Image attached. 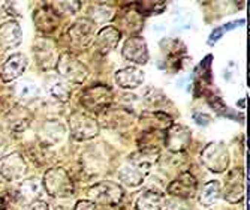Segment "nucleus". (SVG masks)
<instances>
[{
	"label": "nucleus",
	"instance_id": "obj_1",
	"mask_svg": "<svg viewBox=\"0 0 250 210\" xmlns=\"http://www.w3.org/2000/svg\"><path fill=\"white\" fill-rule=\"evenodd\" d=\"M42 188L53 200L74 195V182L63 168H50L45 171Z\"/></svg>",
	"mask_w": 250,
	"mask_h": 210
},
{
	"label": "nucleus",
	"instance_id": "obj_2",
	"mask_svg": "<svg viewBox=\"0 0 250 210\" xmlns=\"http://www.w3.org/2000/svg\"><path fill=\"white\" fill-rule=\"evenodd\" d=\"M87 195H88V201H92L93 204L112 207L122 203L125 197V191L119 183L104 180V182H99L93 186H90Z\"/></svg>",
	"mask_w": 250,
	"mask_h": 210
},
{
	"label": "nucleus",
	"instance_id": "obj_3",
	"mask_svg": "<svg viewBox=\"0 0 250 210\" xmlns=\"http://www.w3.org/2000/svg\"><path fill=\"white\" fill-rule=\"evenodd\" d=\"M56 69L60 78H63L67 83L81 84L88 77L87 66L80 62L72 53H63L57 57Z\"/></svg>",
	"mask_w": 250,
	"mask_h": 210
},
{
	"label": "nucleus",
	"instance_id": "obj_4",
	"mask_svg": "<svg viewBox=\"0 0 250 210\" xmlns=\"http://www.w3.org/2000/svg\"><path fill=\"white\" fill-rule=\"evenodd\" d=\"M201 161L211 173H223L229 167V152L223 143L214 141L201 152Z\"/></svg>",
	"mask_w": 250,
	"mask_h": 210
},
{
	"label": "nucleus",
	"instance_id": "obj_5",
	"mask_svg": "<svg viewBox=\"0 0 250 210\" xmlns=\"http://www.w3.org/2000/svg\"><path fill=\"white\" fill-rule=\"evenodd\" d=\"M66 39L69 48L74 51H84L93 39V23L88 18H80L67 29Z\"/></svg>",
	"mask_w": 250,
	"mask_h": 210
},
{
	"label": "nucleus",
	"instance_id": "obj_6",
	"mask_svg": "<svg viewBox=\"0 0 250 210\" xmlns=\"http://www.w3.org/2000/svg\"><path fill=\"white\" fill-rule=\"evenodd\" d=\"M81 105L93 113H101L112 102V90L104 84H95L84 90L81 95Z\"/></svg>",
	"mask_w": 250,
	"mask_h": 210
},
{
	"label": "nucleus",
	"instance_id": "obj_7",
	"mask_svg": "<svg viewBox=\"0 0 250 210\" xmlns=\"http://www.w3.org/2000/svg\"><path fill=\"white\" fill-rule=\"evenodd\" d=\"M71 134L78 141L92 140L99 134V123L85 113H72L69 117Z\"/></svg>",
	"mask_w": 250,
	"mask_h": 210
},
{
	"label": "nucleus",
	"instance_id": "obj_8",
	"mask_svg": "<svg viewBox=\"0 0 250 210\" xmlns=\"http://www.w3.org/2000/svg\"><path fill=\"white\" fill-rule=\"evenodd\" d=\"M167 191L174 198H190L198 191V180L189 171H183L168 185Z\"/></svg>",
	"mask_w": 250,
	"mask_h": 210
},
{
	"label": "nucleus",
	"instance_id": "obj_9",
	"mask_svg": "<svg viewBox=\"0 0 250 210\" xmlns=\"http://www.w3.org/2000/svg\"><path fill=\"white\" fill-rule=\"evenodd\" d=\"M122 54L126 60L136 65H146L150 57L147 42L141 36H130L129 39H126L122 48Z\"/></svg>",
	"mask_w": 250,
	"mask_h": 210
},
{
	"label": "nucleus",
	"instance_id": "obj_10",
	"mask_svg": "<svg viewBox=\"0 0 250 210\" xmlns=\"http://www.w3.org/2000/svg\"><path fill=\"white\" fill-rule=\"evenodd\" d=\"M190 140H192V135H190L189 128L172 123L167 129V134H165V146L172 153H180V152H185V149L190 144Z\"/></svg>",
	"mask_w": 250,
	"mask_h": 210
},
{
	"label": "nucleus",
	"instance_id": "obj_11",
	"mask_svg": "<svg viewBox=\"0 0 250 210\" xmlns=\"http://www.w3.org/2000/svg\"><path fill=\"white\" fill-rule=\"evenodd\" d=\"M135 120V114L127 108L108 107L101 114V125L105 128H125Z\"/></svg>",
	"mask_w": 250,
	"mask_h": 210
},
{
	"label": "nucleus",
	"instance_id": "obj_12",
	"mask_svg": "<svg viewBox=\"0 0 250 210\" xmlns=\"http://www.w3.org/2000/svg\"><path fill=\"white\" fill-rule=\"evenodd\" d=\"M27 57L22 53H15L6 59L5 63L0 65V78L5 83L14 81L18 77L24 74L26 68H27Z\"/></svg>",
	"mask_w": 250,
	"mask_h": 210
},
{
	"label": "nucleus",
	"instance_id": "obj_13",
	"mask_svg": "<svg viewBox=\"0 0 250 210\" xmlns=\"http://www.w3.org/2000/svg\"><path fill=\"white\" fill-rule=\"evenodd\" d=\"M26 168H27L26 159L15 152L3 159L2 165H0V174L8 182H15L26 174Z\"/></svg>",
	"mask_w": 250,
	"mask_h": 210
},
{
	"label": "nucleus",
	"instance_id": "obj_14",
	"mask_svg": "<svg viewBox=\"0 0 250 210\" xmlns=\"http://www.w3.org/2000/svg\"><path fill=\"white\" fill-rule=\"evenodd\" d=\"M33 53H35L38 65L42 69H50L57 62L56 47L48 39H38L33 45Z\"/></svg>",
	"mask_w": 250,
	"mask_h": 210
},
{
	"label": "nucleus",
	"instance_id": "obj_15",
	"mask_svg": "<svg viewBox=\"0 0 250 210\" xmlns=\"http://www.w3.org/2000/svg\"><path fill=\"white\" fill-rule=\"evenodd\" d=\"M22 32L17 21H5L0 24V48L14 50L21 44Z\"/></svg>",
	"mask_w": 250,
	"mask_h": 210
},
{
	"label": "nucleus",
	"instance_id": "obj_16",
	"mask_svg": "<svg viewBox=\"0 0 250 210\" xmlns=\"http://www.w3.org/2000/svg\"><path fill=\"white\" fill-rule=\"evenodd\" d=\"M33 20H35L36 27L43 33H53L60 23V18L51 5H43L42 8H39L35 12Z\"/></svg>",
	"mask_w": 250,
	"mask_h": 210
},
{
	"label": "nucleus",
	"instance_id": "obj_17",
	"mask_svg": "<svg viewBox=\"0 0 250 210\" xmlns=\"http://www.w3.org/2000/svg\"><path fill=\"white\" fill-rule=\"evenodd\" d=\"M114 80L119 87L125 90H132V89L140 87L144 83V72L135 66H127L123 69H119L114 75Z\"/></svg>",
	"mask_w": 250,
	"mask_h": 210
},
{
	"label": "nucleus",
	"instance_id": "obj_18",
	"mask_svg": "<svg viewBox=\"0 0 250 210\" xmlns=\"http://www.w3.org/2000/svg\"><path fill=\"white\" fill-rule=\"evenodd\" d=\"M120 38L122 33L114 26H105L98 32L95 38V45L101 54H108L111 50H114L117 47Z\"/></svg>",
	"mask_w": 250,
	"mask_h": 210
},
{
	"label": "nucleus",
	"instance_id": "obj_19",
	"mask_svg": "<svg viewBox=\"0 0 250 210\" xmlns=\"http://www.w3.org/2000/svg\"><path fill=\"white\" fill-rule=\"evenodd\" d=\"M45 89H47L48 95L59 102H66L71 98V93H72L69 83L60 78L59 75L47 77V80H45Z\"/></svg>",
	"mask_w": 250,
	"mask_h": 210
},
{
	"label": "nucleus",
	"instance_id": "obj_20",
	"mask_svg": "<svg viewBox=\"0 0 250 210\" xmlns=\"http://www.w3.org/2000/svg\"><path fill=\"white\" fill-rule=\"evenodd\" d=\"M165 203L164 194L159 191L147 189L141 192L135 200V210H162Z\"/></svg>",
	"mask_w": 250,
	"mask_h": 210
},
{
	"label": "nucleus",
	"instance_id": "obj_21",
	"mask_svg": "<svg viewBox=\"0 0 250 210\" xmlns=\"http://www.w3.org/2000/svg\"><path fill=\"white\" fill-rule=\"evenodd\" d=\"M159 158H161V152H159V149H140L138 153L130 156L129 162L147 176V173L156 164Z\"/></svg>",
	"mask_w": 250,
	"mask_h": 210
},
{
	"label": "nucleus",
	"instance_id": "obj_22",
	"mask_svg": "<svg viewBox=\"0 0 250 210\" xmlns=\"http://www.w3.org/2000/svg\"><path fill=\"white\" fill-rule=\"evenodd\" d=\"M141 122L144 125H147V128L150 131H161V129H168L172 125V119L171 116H168L167 113L156 110V111H148L144 113L141 116Z\"/></svg>",
	"mask_w": 250,
	"mask_h": 210
},
{
	"label": "nucleus",
	"instance_id": "obj_23",
	"mask_svg": "<svg viewBox=\"0 0 250 210\" xmlns=\"http://www.w3.org/2000/svg\"><path fill=\"white\" fill-rule=\"evenodd\" d=\"M14 93L21 102H33L41 95V87L32 80H21L15 84Z\"/></svg>",
	"mask_w": 250,
	"mask_h": 210
},
{
	"label": "nucleus",
	"instance_id": "obj_24",
	"mask_svg": "<svg viewBox=\"0 0 250 210\" xmlns=\"http://www.w3.org/2000/svg\"><path fill=\"white\" fill-rule=\"evenodd\" d=\"M244 198V176L241 171H235L232 174V180L226 186L225 200L228 203L237 204Z\"/></svg>",
	"mask_w": 250,
	"mask_h": 210
},
{
	"label": "nucleus",
	"instance_id": "obj_25",
	"mask_svg": "<svg viewBox=\"0 0 250 210\" xmlns=\"http://www.w3.org/2000/svg\"><path fill=\"white\" fill-rule=\"evenodd\" d=\"M42 182L38 179H27L24 182H21L17 188L18 195L22 198V201H35L39 200L42 194Z\"/></svg>",
	"mask_w": 250,
	"mask_h": 210
},
{
	"label": "nucleus",
	"instance_id": "obj_26",
	"mask_svg": "<svg viewBox=\"0 0 250 210\" xmlns=\"http://www.w3.org/2000/svg\"><path fill=\"white\" fill-rule=\"evenodd\" d=\"M119 179L126 185L129 188H136V186H141L144 183V179H146V174L138 170L135 165H132L130 162L126 164L125 167L120 168L119 171Z\"/></svg>",
	"mask_w": 250,
	"mask_h": 210
},
{
	"label": "nucleus",
	"instance_id": "obj_27",
	"mask_svg": "<svg viewBox=\"0 0 250 210\" xmlns=\"http://www.w3.org/2000/svg\"><path fill=\"white\" fill-rule=\"evenodd\" d=\"M220 194H222V185H220V182L211 180V182H208V183H206V185L202 186L198 200H199V203L202 206L208 207V206H211L214 201H217L220 198Z\"/></svg>",
	"mask_w": 250,
	"mask_h": 210
},
{
	"label": "nucleus",
	"instance_id": "obj_28",
	"mask_svg": "<svg viewBox=\"0 0 250 210\" xmlns=\"http://www.w3.org/2000/svg\"><path fill=\"white\" fill-rule=\"evenodd\" d=\"M29 114L21 110V108H15L14 111H11L6 117V126L12 131V132H21L24 131L29 126Z\"/></svg>",
	"mask_w": 250,
	"mask_h": 210
},
{
	"label": "nucleus",
	"instance_id": "obj_29",
	"mask_svg": "<svg viewBox=\"0 0 250 210\" xmlns=\"http://www.w3.org/2000/svg\"><path fill=\"white\" fill-rule=\"evenodd\" d=\"M186 162V155L185 152H180V153H169L167 156H164L162 159V165L168 170H174V171H181L183 173V165Z\"/></svg>",
	"mask_w": 250,
	"mask_h": 210
},
{
	"label": "nucleus",
	"instance_id": "obj_30",
	"mask_svg": "<svg viewBox=\"0 0 250 210\" xmlns=\"http://www.w3.org/2000/svg\"><path fill=\"white\" fill-rule=\"evenodd\" d=\"M88 15H90V21L92 23H105V21H108V20H111L112 18V9L109 8V6H106V5H101V3H98V5H93L92 8L88 9Z\"/></svg>",
	"mask_w": 250,
	"mask_h": 210
},
{
	"label": "nucleus",
	"instance_id": "obj_31",
	"mask_svg": "<svg viewBox=\"0 0 250 210\" xmlns=\"http://www.w3.org/2000/svg\"><path fill=\"white\" fill-rule=\"evenodd\" d=\"M2 203V210H22L24 209V201L18 195L17 189L9 191L3 195V198L0 200Z\"/></svg>",
	"mask_w": 250,
	"mask_h": 210
},
{
	"label": "nucleus",
	"instance_id": "obj_32",
	"mask_svg": "<svg viewBox=\"0 0 250 210\" xmlns=\"http://www.w3.org/2000/svg\"><path fill=\"white\" fill-rule=\"evenodd\" d=\"M165 2H143V3H136L135 9L138 14L143 15H154L159 14L165 9Z\"/></svg>",
	"mask_w": 250,
	"mask_h": 210
},
{
	"label": "nucleus",
	"instance_id": "obj_33",
	"mask_svg": "<svg viewBox=\"0 0 250 210\" xmlns=\"http://www.w3.org/2000/svg\"><path fill=\"white\" fill-rule=\"evenodd\" d=\"M53 6V9L56 11H62V12H64V14H75L78 9H80V6H81V3L80 2H60V3H54V5H51Z\"/></svg>",
	"mask_w": 250,
	"mask_h": 210
},
{
	"label": "nucleus",
	"instance_id": "obj_34",
	"mask_svg": "<svg viewBox=\"0 0 250 210\" xmlns=\"http://www.w3.org/2000/svg\"><path fill=\"white\" fill-rule=\"evenodd\" d=\"M165 209L164 210H190V207L185 203V200H181V198H171L168 201L164 203Z\"/></svg>",
	"mask_w": 250,
	"mask_h": 210
},
{
	"label": "nucleus",
	"instance_id": "obj_35",
	"mask_svg": "<svg viewBox=\"0 0 250 210\" xmlns=\"http://www.w3.org/2000/svg\"><path fill=\"white\" fill-rule=\"evenodd\" d=\"M238 23H241V21H237V23H234V24H226L225 27H222V29H216L213 33H211V36H210V42L213 44V42H216L226 30H229V29H234L235 27V24H238Z\"/></svg>",
	"mask_w": 250,
	"mask_h": 210
},
{
	"label": "nucleus",
	"instance_id": "obj_36",
	"mask_svg": "<svg viewBox=\"0 0 250 210\" xmlns=\"http://www.w3.org/2000/svg\"><path fill=\"white\" fill-rule=\"evenodd\" d=\"M74 210H99V209L92 201H88V200H80L78 203H75Z\"/></svg>",
	"mask_w": 250,
	"mask_h": 210
},
{
	"label": "nucleus",
	"instance_id": "obj_37",
	"mask_svg": "<svg viewBox=\"0 0 250 210\" xmlns=\"http://www.w3.org/2000/svg\"><path fill=\"white\" fill-rule=\"evenodd\" d=\"M192 117H193V120L198 123V125H208L210 122H211V117H210V116L208 114H204V113H193L192 114Z\"/></svg>",
	"mask_w": 250,
	"mask_h": 210
},
{
	"label": "nucleus",
	"instance_id": "obj_38",
	"mask_svg": "<svg viewBox=\"0 0 250 210\" xmlns=\"http://www.w3.org/2000/svg\"><path fill=\"white\" fill-rule=\"evenodd\" d=\"M24 210H50V207H48L47 203L42 201V200H35Z\"/></svg>",
	"mask_w": 250,
	"mask_h": 210
},
{
	"label": "nucleus",
	"instance_id": "obj_39",
	"mask_svg": "<svg viewBox=\"0 0 250 210\" xmlns=\"http://www.w3.org/2000/svg\"><path fill=\"white\" fill-rule=\"evenodd\" d=\"M6 147H8V144H6V141H5V138H3V137H0V156H2V155L5 153Z\"/></svg>",
	"mask_w": 250,
	"mask_h": 210
}]
</instances>
